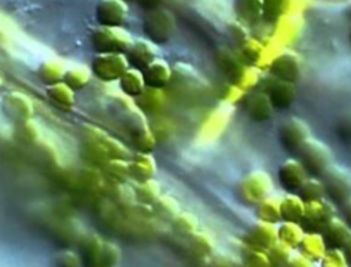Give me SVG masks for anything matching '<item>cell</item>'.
Returning a JSON list of instances; mask_svg holds the SVG:
<instances>
[{
  "instance_id": "1",
  "label": "cell",
  "mask_w": 351,
  "mask_h": 267,
  "mask_svg": "<svg viewBox=\"0 0 351 267\" xmlns=\"http://www.w3.org/2000/svg\"><path fill=\"white\" fill-rule=\"evenodd\" d=\"M171 71L170 89L180 103L185 101L193 104L207 93V82L189 64L177 63Z\"/></svg>"
},
{
  "instance_id": "2",
  "label": "cell",
  "mask_w": 351,
  "mask_h": 267,
  "mask_svg": "<svg viewBox=\"0 0 351 267\" xmlns=\"http://www.w3.org/2000/svg\"><path fill=\"white\" fill-rule=\"evenodd\" d=\"M298 160L313 177H321L329 166L333 164L330 148L318 138L310 137L296 151Z\"/></svg>"
},
{
  "instance_id": "3",
  "label": "cell",
  "mask_w": 351,
  "mask_h": 267,
  "mask_svg": "<svg viewBox=\"0 0 351 267\" xmlns=\"http://www.w3.org/2000/svg\"><path fill=\"white\" fill-rule=\"evenodd\" d=\"M133 37L122 26L104 27L100 26L90 34V44L95 52L99 55L107 53H123L133 45Z\"/></svg>"
},
{
  "instance_id": "4",
  "label": "cell",
  "mask_w": 351,
  "mask_h": 267,
  "mask_svg": "<svg viewBox=\"0 0 351 267\" xmlns=\"http://www.w3.org/2000/svg\"><path fill=\"white\" fill-rule=\"evenodd\" d=\"M239 194L244 203L258 205L261 201L274 194V185L270 174L265 170L250 171L239 183Z\"/></svg>"
},
{
  "instance_id": "5",
  "label": "cell",
  "mask_w": 351,
  "mask_h": 267,
  "mask_svg": "<svg viewBox=\"0 0 351 267\" xmlns=\"http://www.w3.org/2000/svg\"><path fill=\"white\" fill-rule=\"evenodd\" d=\"M143 29L152 44L167 42L176 30V19L171 11L165 7L151 8L143 22Z\"/></svg>"
},
{
  "instance_id": "6",
  "label": "cell",
  "mask_w": 351,
  "mask_h": 267,
  "mask_svg": "<svg viewBox=\"0 0 351 267\" xmlns=\"http://www.w3.org/2000/svg\"><path fill=\"white\" fill-rule=\"evenodd\" d=\"M233 110L234 107L222 103L213 108L200 123L196 133V141L202 145H208L221 138L232 119Z\"/></svg>"
},
{
  "instance_id": "7",
  "label": "cell",
  "mask_w": 351,
  "mask_h": 267,
  "mask_svg": "<svg viewBox=\"0 0 351 267\" xmlns=\"http://www.w3.org/2000/svg\"><path fill=\"white\" fill-rule=\"evenodd\" d=\"M325 185L326 196L333 204L343 205L351 199V171L339 166L332 164L319 177Z\"/></svg>"
},
{
  "instance_id": "8",
  "label": "cell",
  "mask_w": 351,
  "mask_h": 267,
  "mask_svg": "<svg viewBox=\"0 0 351 267\" xmlns=\"http://www.w3.org/2000/svg\"><path fill=\"white\" fill-rule=\"evenodd\" d=\"M336 212L335 204L328 199L307 201L300 226L306 233H322Z\"/></svg>"
},
{
  "instance_id": "9",
  "label": "cell",
  "mask_w": 351,
  "mask_h": 267,
  "mask_svg": "<svg viewBox=\"0 0 351 267\" xmlns=\"http://www.w3.org/2000/svg\"><path fill=\"white\" fill-rule=\"evenodd\" d=\"M129 70V62L123 53L97 55L92 60L90 71L96 78L103 82L119 81L121 77Z\"/></svg>"
},
{
  "instance_id": "10",
  "label": "cell",
  "mask_w": 351,
  "mask_h": 267,
  "mask_svg": "<svg viewBox=\"0 0 351 267\" xmlns=\"http://www.w3.org/2000/svg\"><path fill=\"white\" fill-rule=\"evenodd\" d=\"M267 70L274 78L296 84L302 77L303 58L296 51L285 49Z\"/></svg>"
},
{
  "instance_id": "11",
  "label": "cell",
  "mask_w": 351,
  "mask_h": 267,
  "mask_svg": "<svg viewBox=\"0 0 351 267\" xmlns=\"http://www.w3.org/2000/svg\"><path fill=\"white\" fill-rule=\"evenodd\" d=\"M303 27V15H282L273 25L271 38L282 48L289 49V47L299 40Z\"/></svg>"
},
{
  "instance_id": "12",
  "label": "cell",
  "mask_w": 351,
  "mask_h": 267,
  "mask_svg": "<svg viewBox=\"0 0 351 267\" xmlns=\"http://www.w3.org/2000/svg\"><path fill=\"white\" fill-rule=\"evenodd\" d=\"M262 92L269 96L274 108H287L296 97V85L270 75L262 79Z\"/></svg>"
},
{
  "instance_id": "13",
  "label": "cell",
  "mask_w": 351,
  "mask_h": 267,
  "mask_svg": "<svg viewBox=\"0 0 351 267\" xmlns=\"http://www.w3.org/2000/svg\"><path fill=\"white\" fill-rule=\"evenodd\" d=\"M278 241V234H277V225L267 223L263 220H256L248 231L243 236L241 242L245 245L261 249V251H269L276 242Z\"/></svg>"
},
{
  "instance_id": "14",
  "label": "cell",
  "mask_w": 351,
  "mask_h": 267,
  "mask_svg": "<svg viewBox=\"0 0 351 267\" xmlns=\"http://www.w3.org/2000/svg\"><path fill=\"white\" fill-rule=\"evenodd\" d=\"M310 137L311 131L308 123L299 116H291L281 125L280 138L282 145L289 151H298Z\"/></svg>"
},
{
  "instance_id": "15",
  "label": "cell",
  "mask_w": 351,
  "mask_h": 267,
  "mask_svg": "<svg viewBox=\"0 0 351 267\" xmlns=\"http://www.w3.org/2000/svg\"><path fill=\"white\" fill-rule=\"evenodd\" d=\"M1 107H3V112L5 114V116L8 119L14 120L15 125L32 119L33 112H34L32 99L22 92L7 93L3 99Z\"/></svg>"
},
{
  "instance_id": "16",
  "label": "cell",
  "mask_w": 351,
  "mask_h": 267,
  "mask_svg": "<svg viewBox=\"0 0 351 267\" xmlns=\"http://www.w3.org/2000/svg\"><path fill=\"white\" fill-rule=\"evenodd\" d=\"M307 178L308 171L298 160V157H289L284 160L278 168V181L289 193H298Z\"/></svg>"
},
{
  "instance_id": "17",
  "label": "cell",
  "mask_w": 351,
  "mask_h": 267,
  "mask_svg": "<svg viewBox=\"0 0 351 267\" xmlns=\"http://www.w3.org/2000/svg\"><path fill=\"white\" fill-rule=\"evenodd\" d=\"M167 96L163 89L158 88H149L145 86V89L134 99V105L137 110L145 116H156L162 115L163 110L166 108Z\"/></svg>"
},
{
  "instance_id": "18",
  "label": "cell",
  "mask_w": 351,
  "mask_h": 267,
  "mask_svg": "<svg viewBox=\"0 0 351 267\" xmlns=\"http://www.w3.org/2000/svg\"><path fill=\"white\" fill-rule=\"evenodd\" d=\"M126 16L128 5L121 0H104L96 7V19L104 27L122 26Z\"/></svg>"
},
{
  "instance_id": "19",
  "label": "cell",
  "mask_w": 351,
  "mask_h": 267,
  "mask_svg": "<svg viewBox=\"0 0 351 267\" xmlns=\"http://www.w3.org/2000/svg\"><path fill=\"white\" fill-rule=\"evenodd\" d=\"M126 59L132 68L144 71L149 64L158 59V51L155 44L148 40H137L126 52Z\"/></svg>"
},
{
  "instance_id": "20",
  "label": "cell",
  "mask_w": 351,
  "mask_h": 267,
  "mask_svg": "<svg viewBox=\"0 0 351 267\" xmlns=\"http://www.w3.org/2000/svg\"><path fill=\"white\" fill-rule=\"evenodd\" d=\"M101 193L119 211L129 209L130 207H133L137 203L134 189L129 183H118V182L106 181Z\"/></svg>"
},
{
  "instance_id": "21",
  "label": "cell",
  "mask_w": 351,
  "mask_h": 267,
  "mask_svg": "<svg viewBox=\"0 0 351 267\" xmlns=\"http://www.w3.org/2000/svg\"><path fill=\"white\" fill-rule=\"evenodd\" d=\"M244 110L251 120L265 122L271 118L274 107L265 92H254L244 99Z\"/></svg>"
},
{
  "instance_id": "22",
  "label": "cell",
  "mask_w": 351,
  "mask_h": 267,
  "mask_svg": "<svg viewBox=\"0 0 351 267\" xmlns=\"http://www.w3.org/2000/svg\"><path fill=\"white\" fill-rule=\"evenodd\" d=\"M321 234L328 249H343L351 237V227L343 218L336 215Z\"/></svg>"
},
{
  "instance_id": "23",
  "label": "cell",
  "mask_w": 351,
  "mask_h": 267,
  "mask_svg": "<svg viewBox=\"0 0 351 267\" xmlns=\"http://www.w3.org/2000/svg\"><path fill=\"white\" fill-rule=\"evenodd\" d=\"M218 68L228 77L229 82L239 74V71L245 66L237 51H233L228 47H219L214 55Z\"/></svg>"
},
{
  "instance_id": "24",
  "label": "cell",
  "mask_w": 351,
  "mask_h": 267,
  "mask_svg": "<svg viewBox=\"0 0 351 267\" xmlns=\"http://www.w3.org/2000/svg\"><path fill=\"white\" fill-rule=\"evenodd\" d=\"M80 155L89 167H96L100 170L110 162V157H108L103 144L92 136H88L84 140L81 149H80Z\"/></svg>"
},
{
  "instance_id": "25",
  "label": "cell",
  "mask_w": 351,
  "mask_h": 267,
  "mask_svg": "<svg viewBox=\"0 0 351 267\" xmlns=\"http://www.w3.org/2000/svg\"><path fill=\"white\" fill-rule=\"evenodd\" d=\"M141 73L144 77L145 86L158 88V89H163L165 86H167L171 81V74H173L167 62L159 58Z\"/></svg>"
},
{
  "instance_id": "26",
  "label": "cell",
  "mask_w": 351,
  "mask_h": 267,
  "mask_svg": "<svg viewBox=\"0 0 351 267\" xmlns=\"http://www.w3.org/2000/svg\"><path fill=\"white\" fill-rule=\"evenodd\" d=\"M155 170V160L149 153H138L133 160H129V175L136 182L152 179Z\"/></svg>"
},
{
  "instance_id": "27",
  "label": "cell",
  "mask_w": 351,
  "mask_h": 267,
  "mask_svg": "<svg viewBox=\"0 0 351 267\" xmlns=\"http://www.w3.org/2000/svg\"><path fill=\"white\" fill-rule=\"evenodd\" d=\"M103 242L104 241L96 234H84L80 237L78 256L81 257L82 267H88V266L93 264L95 262H97L100 252H101Z\"/></svg>"
},
{
  "instance_id": "28",
  "label": "cell",
  "mask_w": 351,
  "mask_h": 267,
  "mask_svg": "<svg viewBox=\"0 0 351 267\" xmlns=\"http://www.w3.org/2000/svg\"><path fill=\"white\" fill-rule=\"evenodd\" d=\"M306 203L300 199L298 193H285L281 196V218L287 222H296L300 223L304 215Z\"/></svg>"
},
{
  "instance_id": "29",
  "label": "cell",
  "mask_w": 351,
  "mask_h": 267,
  "mask_svg": "<svg viewBox=\"0 0 351 267\" xmlns=\"http://www.w3.org/2000/svg\"><path fill=\"white\" fill-rule=\"evenodd\" d=\"M299 248V252L307 256L311 262H321L328 251V246L321 233H306Z\"/></svg>"
},
{
  "instance_id": "30",
  "label": "cell",
  "mask_w": 351,
  "mask_h": 267,
  "mask_svg": "<svg viewBox=\"0 0 351 267\" xmlns=\"http://www.w3.org/2000/svg\"><path fill=\"white\" fill-rule=\"evenodd\" d=\"M280 204H281V196H276V194H271L270 197L261 201L256 205L258 220H263V222L273 223V225L282 222Z\"/></svg>"
},
{
  "instance_id": "31",
  "label": "cell",
  "mask_w": 351,
  "mask_h": 267,
  "mask_svg": "<svg viewBox=\"0 0 351 267\" xmlns=\"http://www.w3.org/2000/svg\"><path fill=\"white\" fill-rule=\"evenodd\" d=\"M48 99L63 111H69L74 107L75 96L74 90L70 89L64 82H59L47 88Z\"/></svg>"
},
{
  "instance_id": "32",
  "label": "cell",
  "mask_w": 351,
  "mask_h": 267,
  "mask_svg": "<svg viewBox=\"0 0 351 267\" xmlns=\"http://www.w3.org/2000/svg\"><path fill=\"white\" fill-rule=\"evenodd\" d=\"M119 89L128 97H137L145 89L143 73L136 68H129L119 79Z\"/></svg>"
},
{
  "instance_id": "33",
  "label": "cell",
  "mask_w": 351,
  "mask_h": 267,
  "mask_svg": "<svg viewBox=\"0 0 351 267\" xmlns=\"http://www.w3.org/2000/svg\"><path fill=\"white\" fill-rule=\"evenodd\" d=\"M14 137L23 145H34L41 140V130L38 123L32 118L29 120L16 123L14 127Z\"/></svg>"
},
{
  "instance_id": "34",
  "label": "cell",
  "mask_w": 351,
  "mask_h": 267,
  "mask_svg": "<svg viewBox=\"0 0 351 267\" xmlns=\"http://www.w3.org/2000/svg\"><path fill=\"white\" fill-rule=\"evenodd\" d=\"M277 234H278V241H281L295 249V248H299L306 231L303 230L300 223L282 220L277 226Z\"/></svg>"
},
{
  "instance_id": "35",
  "label": "cell",
  "mask_w": 351,
  "mask_h": 267,
  "mask_svg": "<svg viewBox=\"0 0 351 267\" xmlns=\"http://www.w3.org/2000/svg\"><path fill=\"white\" fill-rule=\"evenodd\" d=\"M263 79V73L261 68H258L256 66H244L239 74L233 78L232 82L236 86H239L241 90H244L245 93L251 89H254L255 86H258Z\"/></svg>"
},
{
  "instance_id": "36",
  "label": "cell",
  "mask_w": 351,
  "mask_h": 267,
  "mask_svg": "<svg viewBox=\"0 0 351 267\" xmlns=\"http://www.w3.org/2000/svg\"><path fill=\"white\" fill-rule=\"evenodd\" d=\"M152 208L155 216L166 222H173L181 212L178 201L170 194H160V197L152 204Z\"/></svg>"
},
{
  "instance_id": "37",
  "label": "cell",
  "mask_w": 351,
  "mask_h": 267,
  "mask_svg": "<svg viewBox=\"0 0 351 267\" xmlns=\"http://www.w3.org/2000/svg\"><path fill=\"white\" fill-rule=\"evenodd\" d=\"M214 240L204 231H196L188 237V251L191 255L210 257L214 253Z\"/></svg>"
},
{
  "instance_id": "38",
  "label": "cell",
  "mask_w": 351,
  "mask_h": 267,
  "mask_svg": "<svg viewBox=\"0 0 351 267\" xmlns=\"http://www.w3.org/2000/svg\"><path fill=\"white\" fill-rule=\"evenodd\" d=\"M148 125H149V130L156 142H166L174 136L176 126H174L173 120L170 118L165 116L163 114L152 116L149 119Z\"/></svg>"
},
{
  "instance_id": "39",
  "label": "cell",
  "mask_w": 351,
  "mask_h": 267,
  "mask_svg": "<svg viewBox=\"0 0 351 267\" xmlns=\"http://www.w3.org/2000/svg\"><path fill=\"white\" fill-rule=\"evenodd\" d=\"M101 173H103L106 181L118 182V183H126L130 179V175H129V160H123V159L110 160L101 168Z\"/></svg>"
},
{
  "instance_id": "40",
  "label": "cell",
  "mask_w": 351,
  "mask_h": 267,
  "mask_svg": "<svg viewBox=\"0 0 351 267\" xmlns=\"http://www.w3.org/2000/svg\"><path fill=\"white\" fill-rule=\"evenodd\" d=\"M133 189L136 194V201L140 204L152 205L160 197V185L154 178L145 182H137Z\"/></svg>"
},
{
  "instance_id": "41",
  "label": "cell",
  "mask_w": 351,
  "mask_h": 267,
  "mask_svg": "<svg viewBox=\"0 0 351 267\" xmlns=\"http://www.w3.org/2000/svg\"><path fill=\"white\" fill-rule=\"evenodd\" d=\"M240 257L243 267H271L266 251L251 248L244 242L240 245Z\"/></svg>"
},
{
  "instance_id": "42",
  "label": "cell",
  "mask_w": 351,
  "mask_h": 267,
  "mask_svg": "<svg viewBox=\"0 0 351 267\" xmlns=\"http://www.w3.org/2000/svg\"><path fill=\"white\" fill-rule=\"evenodd\" d=\"M298 194L300 196V199L304 203H307V201L325 199L326 189H325V185H324V182L319 177H308L307 181L298 190Z\"/></svg>"
},
{
  "instance_id": "43",
  "label": "cell",
  "mask_w": 351,
  "mask_h": 267,
  "mask_svg": "<svg viewBox=\"0 0 351 267\" xmlns=\"http://www.w3.org/2000/svg\"><path fill=\"white\" fill-rule=\"evenodd\" d=\"M66 70L60 62L56 60H47L38 68V75L44 84L48 86L63 82V77Z\"/></svg>"
},
{
  "instance_id": "44",
  "label": "cell",
  "mask_w": 351,
  "mask_h": 267,
  "mask_svg": "<svg viewBox=\"0 0 351 267\" xmlns=\"http://www.w3.org/2000/svg\"><path fill=\"white\" fill-rule=\"evenodd\" d=\"M236 11L244 25H255L262 21V1H240Z\"/></svg>"
},
{
  "instance_id": "45",
  "label": "cell",
  "mask_w": 351,
  "mask_h": 267,
  "mask_svg": "<svg viewBox=\"0 0 351 267\" xmlns=\"http://www.w3.org/2000/svg\"><path fill=\"white\" fill-rule=\"evenodd\" d=\"M92 71L85 66H77L70 70H66V74L63 77V82L73 90L84 89L89 81H90Z\"/></svg>"
},
{
  "instance_id": "46",
  "label": "cell",
  "mask_w": 351,
  "mask_h": 267,
  "mask_svg": "<svg viewBox=\"0 0 351 267\" xmlns=\"http://www.w3.org/2000/svg\"><path fill=\"white\" fill-rule=\"evenodd\" d=\"M262 51H263V42L254 37H250L247 41L239 45V49H237L240 58L247 66H256L262 55Z\"/></svg>"
},
{
  "instance_id": "47",
  "label": "cell",
  "mask_w": 351,
  "mask_h": 267,
  "mask_svg": "<svg viewBox=\"0 0 351 267\" xmlns=\"http://www.w3.org/2000/svg\"><path fill=\"white\" fill-rule=\"evenodd\" d=\"M174 231H177L180 236L184 237H189L193 233L197 231V226H199V220L197 218L192 214V212H186V211H181L176 219L171 222Z\"/></svg>"
},
{
  "instance_id": "48",
  "label": "cell",
  "mask_w": 351,
  "mask_h": 267,
  "mask_svg": "<svg viewBox=\"0 0 351 267\" xmlns=\"http://www.w3.org/2000/svg\"><path fill=\"white\" fill-rule=\"evenodd\" d=\"M285 51V48H282L278 42H276L271 37L263 42V51H262V55L256 63V67L261 68L262 71L265 68H269L270 64Z\"/></svg>"
},
{
  "instance_id": "49",
  "label": "cell",
  "mask_w": 351,
  "mask_h": 267,
  "mask_svg": "<svg viewBox=\"0 0 351 267\" xmlns=\"http://www.w3.org/2000/svg\"><path fill=\"white\" fill-rule=\"evenodd\" d=\"M293 248L288 246L287 244L277 241L269 251H267V256L269 260L271 263V267H285L287 262L289 260V257L293 253Z\"/></svg>"
},
{
  "instance_id": "50",
  "label": "cell",
  "mask_w": 351,
  "mask_h": 267,
  "mask_svg": "<svg viewBox=\"0 0 351 267\" xmlns=\"http://www.w3.org/2000/svg\"><path fill=\"white\" fill-rule=\"evenodd\" d=\"M97 262L106 267H118L119 262H121L119 248L112 242L104 241Z\"/></svg>"
},
{
  "instance_id": "51",
  "label": "cell",
  "mask_w": 351,
  "mask_h": 267,
  "mask_svg": "<svg viewBox=\"0 0 351 267\" xmlns=\"http://www.w3.org/2000/svg\"><path fill=\"white\" fill-rule=\"evenodd\" d=\"M285 14L284 1H262V21L274 25Z\"/></svg>"
},
{
  "instance_id": "52",
  "label": "cell",
  "mask_w": 351,
  "mask_h": 267,
  "mask_svg": "<svg viewBox=\"0 0 351 267\" xmlns=\"http://www.w3.org/2000/svg\"><path fill=\"white\" fill-rule=\"evenodd\" d=\"M245 96H247V93L244 90H241L239 86H236L233 84H228L222 88L219 99H221L222 104H228V105L234 107L239 101L244 100Z\"/></svg>"
},
{
  "instance_id": "53",
  "label": "cell",
  "mask_w": 351,
  "mask_h": 267,
  "mask_svg": "<svg viewBox=\"0 0 351 267\" xmlns=\"http://www.w3.org/2000/svg\"><path fill=\"white\" fill-rule=\"evenodd\" d=\"M53 267H82L81 257L71 251H60L53 256Z\"/></svg>"
},
{
  "instance_id": "54",
  "label": "cell",
  "mask_w": 351,
  "mask_h": 267,
  "mask_svg": "<svg viewBox=\"0 0 351 267\" xmlns=\"http://www.w3.org/2000/svg\"><path fill=\"white\" fill-rule=\"evenodd\" d=\"M321 267H350L341 249H328L319 262Z\"/></svg>"
},
{
  "instance_id": "55",
  "label": "cell",
  "mask_w": 351,
  "mask_h": 267,
  "mask_svg": "<svg viewBox=\"0 0 351 267\" xmlns=\"http://www.w3.org/2000/svg\"><path fill=\"white\" fill-rule=\"evenodd\" d=\"M228 31L230 34V37L239 44L241 45L244 41H247L251 36H250V31L247 29V26L244 23H241L240 21H234V22H230L228 25Z\"/></svg>"
},
{
  "instance_id": "56",
  "label": "cell",
  "mask_w": 351,
  "mask_h": 267,
  "mask_svg": "<svg viewBox=\"0 0 351 267\" xmlns=\"http://www.w3.org/2000/svg\"><path fill=\"white\" fill-rule=\"evenodd\" d=\"M285 267H314V262H311L307 256H304L302 252L293 251L292 256L287 262Z\"/></svg>"
},
{
  "instance_id": "57",
  "label": "cell",
  "mask_w": 351,
  "mask_h": 267,
  "mask_svg": "<svg viewBox=\"0 0 351 267\" xmlns=\"http://www.w3.org/2000/svg\"><path fill=\"white\" fill-rule=\"evenodd\" d=\"M208 267H236L234 260L223 253H213Z\"/></svg>"
},
{
  "instance_id": "58",
  "label": "cell",
  "mask_w": 351,
  "mask_h": 267,
  "mask_svg": "<svg viewBox=\"0 0 351 267\" xmlns=\"http://www.w3.org/2000/svg\"><path fill=\"white\" fill-rule=\"evenodd\" d=\"M341 211H343V219L350 225L351 227V199H348L343 205H341Z\"/></svg>"
},
{
  "instance_id": "59",
  "label": "cell",
  "mask_w": 351,
  "mask_h": 267,
  "mask_svg": "<svg viewBox=\"0 0 351 267\" xmlns=\"http://www.w3.org/2000/svg\"><path fill=\"white\" fill-rule=\"evenodd\" d=\"M341 251H343V253H344V256H346V260H347L348 266L351 267V237H350V240L346 242V245H344V248H343Z\"/></svg>"
},
{
  "instance_id": "60",
  "label": "cell",
  "mask_w": 351,
  "mask_h": 267,
  "mask_svg": "<svg viewBox=\"0 0 351 267\" xmlns=\"http://www.w3.org/2000/svg\"><path fill=\"white\" fill-rule=\"evenodd\" d=\"M88 267H106V266H103V264H100L99 262H95L93 264H90V266H88Z\"/></svg>"
},
{
  "instance_id": "61",
  "label": "cell",
  "mask_w": 351,
  "mask_h": 267,
  "mask_svg": "<svg viewBox=\"0 0 351 267\" xmlns=\"http://www.w3.org/2000/svg\"><path fill=\"white\" fill-rule=\"evenodd\" d=\"M1 86H3V77L0 75V89H1Z\"/></svg>"
},
{
  "instance_id": "62",
  "label": "cell",
  "mask_w": 351,
  "mask_h": 267,
  "mask_svg": "<svg viewBox=\"0 0 351 267\" xmlns=\"http://www.w3.org/2000/svg\"><path fill=\"white\" fill-rule=\"evenodd\" d=\"M350 40H351V33H350Z\"/></svg>"
},
{
  "instance_id": "63",
  "label": "cell",
  "mask_w": 351,
  "mask_h": 267,
  "mask_svg": "<svg viewBox=\"0 0 351 267\" xmlns=\"http://www.w3.org/2000/svg\"><path fill=\"white\" fill-rule=\"evenodd\" d=\"M350 14H351V10H350Z\"/></svg>"
},
{
  "instance_id": "64",
  "label": "cell",
  "mask_w": 351,
  "mask_h": 267,
  "mask_svg": "<svg viewBox=\"0 0 351 267\" xmlns=\"http://www.w3.org/2000/svg\"><path fill=\"white\" fill-rule=\"evenodd\" d=\"M241 267H243V266H241Z\"/></svg>"
}]
</instances>
